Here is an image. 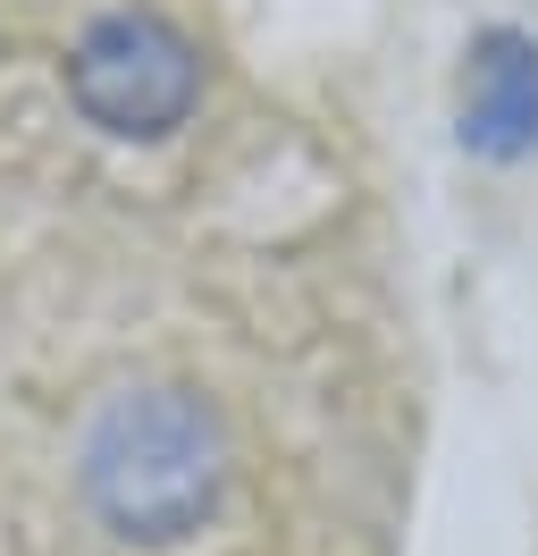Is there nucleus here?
Wrapping results in <instances>:
<instances>
[{"label":"nucleus","mask_w":538,"mask_h":556,"mask_svg":"<svg viewBox=\"0 0 538 556\" xmlns=\"http://www.w3.org/2000/svg\"><path fill=\"white\" fill-rule=\"evenodd\" d=\"M76 481L101 531L127 548H177L228 497V430L194 388H127L93 414Z\"/></svg>","instance_id":"nucleus-1"},{"label":"nucleus","mask_w":538,"mask_h":556,"mask_svg":"<svg viewBox=\"0 0 538 556\" xmlns=\"http://www.w3.org/2000/svg\"><path fill=\"white\" fill-rule=\"evenodd\" d=\"M67 102L118 143L177 136L202 102V51L161 9H110L67 51Z\"/></svg>","instance_id":"nucleus-2"},{"label":"nucleus","mask_w":538,"mask_h":556,"mask_svg":"<svg viewBox=\"0 0 538 556\" xmlns=\"http://www.w3.org/2000/svg\"><path fill=\"white\" fill-rule=\"evenodd\" d=\"M454 136L479 161H530L538 152V35H522V26L471 35Z\"/></svg>","instance_id":"nucleus-3"}]
</instances>
